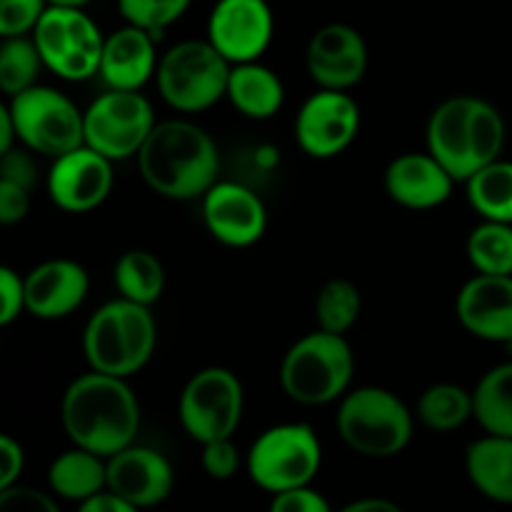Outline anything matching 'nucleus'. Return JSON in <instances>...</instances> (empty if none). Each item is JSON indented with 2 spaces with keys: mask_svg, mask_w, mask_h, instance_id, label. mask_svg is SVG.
<instances>
[{
  "mask_svg": "<svg viewBox=\"0 0 512 512\" xmlns=\"http://www.w3.org/2000/svg\"><path fill=\"white\" fill-rule=\"evenodd\" d=\"M275 18L268 0H218L208 18V40L230 65L253 63L270 48Z\"/></svg>",
  "mask_w": 512,
  "mask_h": 512,
  "instance_id": "nucleus-15",
  "label": "nucleus"
},
{
  "mask_svg": "<svg viewBox=\"0 0 512 512\" xmlns=\"http://www.w3.org/2000/svg\"><path fill=\"white\" fill-rule=\"evenodd\" d=\"M468 203L483 220L512 225V160H493L465 180Z\"/></svg>",
  "mask_w": 512,
  "mask_h": 512,
  "instance_id": "nucleus-28",
  "label": "nucleus"
},
{
  "mask_svg": "<svg viewBox=\"0 0 512 512\" xmlns=\"http://www.w3.org/2000/svg\"><path fill=\"white\" fill-rule=\"evenodd\" d=\"M473 410V390L438 383L423 390L415 405V418L433 433H453L473 418Z\"/></svg>",
  "mask_w": 512,
  "mask_h": 512,
  "instance_id": "nucleus-29",
  "label": "nucleus"
},
{
  "mask_svg": "<svg viewBox=\"0 0 512 512\" xmlns=\"http://www.w3.org/2000/svg\"><path fill=\"white\" fill-rule=\"evenodd\" d=\"M363 113L348 90L318 88L295 115V140L310 158L330 160L358 138Z\"/></svg>",
  "mask_w": 512,
  "mask_h": 512,
  "instance_id": "nucleus-13",
  "label": "nucleus"
},
{
  "mask_svg": "<svg viewBox=\"0 0 512 512\" xmlns=\"http://www.w3.org/2000/svg\"><path fill=\"white\" fill-rule=\"evenodd\" d=\"M155 125L153 105L140 90L105 88V93L85 108V145L113 163L133 158Z\"/></svg>",
  "mask_w": 512,
  "mask_h": 512,
  "instance_id": "nucleus-12",
  "label": "nucleus"
},
{
  "mask_svg": "<svg viewBox=\"0 0 512 512\" xmlns=\"http://www.w3.org/2000/svg\"><path fill=\"white\" fill-rule=\"evenodd\" d=\"M135 158L145 185L160 198L198 200L220 180L218 145L208 130L183 118L155 125Z\"/></svg>",
  "mask_w": 512,
  "mask_h": 512,
  "instance_id": "nucleus-2",
  "label": "nucleus"
},
{
  "mask_svg": "<svg viewBox=\"0 0 512 512\" xmlns=\"http://www.w3.org/2000/svg\"><path fill=\"white\" fill-rule=\"evenodd\" d=\"M60 423L70 443L110 458L135 443L140 405L128 378L90 370L65 388Z\"/></svg>",
  "mask_w": 512,
  "mask_h": 512,
  "instance_id": "nucleus-1",
  "label": "nucleus"
},
{
  "mask_svg": "<svg viewBox=\"0 0 512 512\" xmlns=\"http://www.w3.org/2000/svg\"><path fill=\"white\" fill-rule=\"evenodd\" d=\"M355 355L345 335L315 330L290 345L280 363V388L293 403L318 408L348 393Z\"/></svg>",
  "mask_w": 512,
  "mask_h": 512,
  "instance_id": "nucleus-5",
  "label": "nucleus"
},
{
  "mask_svg": "<svg viewBox=\"0 0 512 512\" xmlns=\"http://www.w3.org/2000/svg\"><path fill=\"white\" fill-rule=\"evenodd\" d=\"M505 118L478 95H453L433 110L425 128V145L458 183L493 160L503 158Z\"/></svg>",
  "mask_w": 512,
  "mask_h": 512,
  "instance_id": "nucleus-3",
  "label": "nucleus"
},
{
  "mask_svg": "<svg viewBox=\"0 0 512 512\" xmlns=\"http://www.w3.org/2000/svg\"><path fill=\"white\" fill-rule=\"evenodd\" d=\"M90 275L78 260L53 258L25 275V313L38 320H63L85 303Z\"/></svg>",
  "mask_w": 512,
  "mask_h": 512,
  "instance_id": "nucleus-20",
  "label": "nucleus"
},
{
  "mask_svg": "<svg viewBox=\"0 0 512 512\" xmlns=\"http://www.w3.org/2000/svg\"><path fill=\"white\" fill-rule=\"evenodd\" d=\"M233 65L205 40H180L158 63L160 98L178 113H203L225 98Z\"/></svg>",
  "mask_w": 512,
  "mask_h": 512,
  "instance_id": "nucleus-7",
  "label": "nucleus"
},
{
  "mask_svg": "<svg viewBox=\"0 0 512 512\" xmlns=\"http://www.w3.org/2000/svg\"><path fill=\"white\" fill-rule=\"evenodd\" d=\"M113 283L120 298L153 308L165 290V268L150 250H125L113 268Z\"/></svg>",
  "mask_w": 512,
  "mask_h": 512,
  "instance_id": "nucleus-26",
  "label": "nucleus"
},
{
  "mask_svg": "<svg viewBox=\"0 0 512 512\" xmlns=\"http://www.w3.org/2000/svg\"><path fill=\"white\" fill-rule=\"evenodd\" d=\"M465 470L480 495L500 505H512V438L488 435L465 450Z\"/></svg>",
  "mask_w": 512,
  "mask_h": 512,
  "instance_id": "nucleus-24",
  "label": "nucleus"
},
{
  "mask_svg": "<svg viewBox=\"0 0 512 512\" xmlns=\"http://www.w3.org/2000/svg\"><path fill=\"white\" fill-rule=\"evenodd\" d=\"M48 485L58 498L85 503L108 490V458L75 445L50 463Z\"/></svg>",
  "mask_w": 512,
  "mask_h": 512,
  "instance_id": "nucleus-25",
  "label": "nucleus"
},
{
  "mask_svg": "<svg viewBox=\"0 0 512 512\" xmlns=\"http://www.w3.org/2000/svg\"><path fill=\"white\" fill-rule=\"evenodd\" d=\"M323 465V445L308 423L273 425L250 445L245 468L250 480L270 495L305 488Z\"/></svg>",
  "mask_w": 512,
  "mask_h": 512,
  "instance_id": "nucleus-8",
  "label": "nucleus"
},
{
  "mask_svg": "<svg viewBox=\"0 0 512 512\" xmlns=\"http://www.w3.org/2000/svg\"><path fill=\"white\" fill-rule=\"evenodd\" d=\"M268 512H333L325 495L313 490L310 485L295 490H285V493L273 495Z\"/></svg>",
  "mask_w": 512,
  "mask_h": 512,
  "instance_id": "nucleus-39",
  "label": "nucleus"
},
{
  "mask_svg": "<svg viewBox=\"0 0 512 512\" xmlns=\"http://www.w3.org/2000/svg\"><path fill=\"white\" fill-rule=\"evenodd\" d=\"M473 420L488 435L512 438V363H500L473 390Z\"/></svg>",
  "mask_w": 512,
  "mask_h": 512,
  "instance_id": "nucleus-27",
  "label": "nucleus"
},
{
  "mask_svg": "<svg viewBox=\"0 0 512 512\" xmlns=\"http://www.w3.org/2000/svg\"><path fill=\"white\" fill-rule=\"evenodd\" d=\"M158 343V325L148 305L115 298L90 315L83 353L90 370L130 378L148 365Z\"/></svg>",
  "mask_w": 512,
  "mask_h": 512,
  "instance_id": "nucleus-4",
  "label": "nucleus"
},
{
  "mask_svg": "<svg viewBox=\"0 0 512 512\" xmlns=\"http://www.w3.org/2000/svg\"><path fill=\"white\" fill-rule=\"evenodd\" d=\"M30 213V190L10 180H0V223L18 225Z\"/></svg>",
  "mask_w": 512,
  "mask_h": 512,
  "instance_id": "nucleus-40",
  "label": "nucleus"
},
{
  "mask_svg": "<svg viewBox=\"0 0 512 512\" xmlns=\"http://www.w3.org/2000/svg\"><path fill=\"white\" fill-rule=\"evenodd\" d=\"M245 390L228 368H203L185 383L178 400V420L195 443L233 438L243 420Z\"/></svg>",
  "mask_w": 512,
  "mask_h": 512,
  "instance_id": "nucleus-11",
  "label": "nucleus"
},
{
  "mask_svg": "<svg viewBox=\"0 0 512 512\" xmlns=\"http://www.w3.org/2000/svg\"><path fill=\"white\" fill-rule=\"evenodd\" d=\"M25 470V450L10 435H0V490L18 485Z\"/></svg>",
  "mask_w": 512,
  "mask_h": 512,
  "instance_id": "nucleus-41",
  "label": "nucleus"
},
{
  "mask_svg": "<svg viewBox=\"0 0 512 512\" xmlns=\"http://www.w3.org/2000/svg\"><path fill=\"white\" fill-rule=\"evenodd\" d=\"M78 512H140L133 503L123 500L120 495L110 493V490H103V493L93 495L90 500L80 503Z\"/></svg>",
  "mask_w": 512,
  "mask_h": 512,
  "instance_id": "nucleus-42",
  "label": "nucleus"
},
{
  "mask_svg": "<svg viewBox=\"0 0 512 512\" xmlns=\"http://www.w3.org/2000/svg\"><path fill=\"white\" fill-rule=\"evenodd\" d=\"M45 68L40 50L28 35L3 38L0 45V90L8 98L38 85L40 70Z\"/></svg>",
  "mask_w": 512,
  "mask_h": 512,
  "instance_id": "nucleus-32",
  "label": "nucleus"
},
{
  "mask_svg": "<svg viewBox=\"0 0 512 512\" xmlns=\"http://www.w3.org/2000/svg\"><path fill=\"white\" fill-rule=\"evenodd\" d=\"M90 0H48V5H63V8H85Z\"/></svg>",
  "mask_w": 512,
  "mask_h": 512,
  "instance_id": "nucleus-45",
  "label": "nucleus"
},
{
  "mask_svg": "<svg viewBox=\"0 0 512 512\" xmlns=\"http://www.w3.org/2000/svg\"><path fill=\"white\" fill-rule=\"evenodd\" d=\"M203 223L225 248H250L268 228V210L258 193L235 180H218L203 195Z\"/></svg>",
  "mask_w": 512,
  "mask_h": 512,
  "instance_id": "nucleus-16",
  "label": "nucleus"
},
{
  "mask_svg": "<svg viewBox=\"0 0 512 512\" xmlns=\"http://www.w3.org/2000/svg\"><path fill=\"white\" fill-rule=\"evenodd\" d=\"M0 512H60V508L43 490L13 485L0 490Z\"/></svg>",
  "mask_w": 512,
  "mask_h": 512,
  "instance_id": "nucleus-37",
  "label": "nucleus"
},
{
  "mask_svg": "<svg viewBox=\"0 0 512 512\" xmlns=\"http://www.w3.org/2000/svg\"><path fill=\"white\" fill-rule=\"evenodd\" d=\"M458 180L435 155L403 153L385 168L383 185L393 203L408 210H433L448 203Z\"/></svg>",
  "mask_w": 512,
  "mask_h": 512,
  "instance_id": "nucleus-21",
  "label": "nucleus"
},
{
  "mask_svg": "<svg viewBox=\"0 0 512 512\" xmlns=\"http://www.w3.org/2000/svg\"><path fill=\"white\" fill-rule=\"evenodd\" d=\"M335 425L343 443L358 455L393 458L413 440L415 415L395 393L365 385L340 398Z\"/></svg>",
  "mask_w": 512,
  "mask_h": 512,
  "instance_id": "nucleus-6",
  "label": "nucleus"
},
{
  "mask_svg": "<svg viewBox=\"0 0 512 512\" xmlns=\"http://www.w3.org/2000/svg\"><path fill=\"white\" fill-rule=\"evenodd\" d=\"M305 68L318 88L350 90L368 73V43L353 25L328 23L310 38Z\"/></svg>",
  "mask_w": 512,
  "mask_h": 512,
  "instance_id": "nucleus-17",
  "label": "nucleus"
},
{
  "mask_svg": "<svg viewBox=\"0 0 512 512\" xmlns=\"http://www.w3.org/2000/svg\"><path fill=\"white\" fill-rule=\"evenodd\" d=\"M15 143H18V130H15L13 115H10L8 105H3V108H0V155L13 150Z\"/></svg>",
  "mask_w": 512,
  "mask_h": 512,
  "instance_id": "nucleus-43",
  "label": "nucleus"
},
{
  "mask_svg": "<svg viewBox=\"0 0 512 512\" xmlns=\"http://www.w3.org/2000/svg\"><path fill=\"white\" fill-rule=\"evenodd\" d=\"M203 470L213 480H230L240 470V453L235 448L233 438L213 440V443L203 445V455H200Z\"/></svg>",
  "mask_w": 512,
  "mask_h": 512,
  "instance_id": "nucleus-35",
  "label": "nucleus"
},
{
  "mask_svg": "<svg viewBox=\"0 0 512 512\" xmlns=\"http://www.w3.org/2000/svg\"><path fill=\"white\" fill-rule=\"evenodd\" d=\"M30 38L38 45L45 68L58 78L80 83L100 73L105 35L83 8L48 5Z\"/></svg>",
  "mask_w": 512,
  "mask_h": 512,
  "instance_id": "nucleus-10",
  "label": "nucleus"
},
{
  "mask_svg": "<svg viewBox=\"0 0 512 512\" xmlns=\"http://www.w3.org/2000/svg\"><path fill=\"white\" fill-rule=\"evenodd\" d=\"M0 180H10V183L33 190L38 183V165L30 150L13 148L0 155Z\"/></svg>",
  "mask_w": 512,
  "mask_h": 512,
  "instance_id": "nucleus-38",
  "label": "nucleus"
},
{
  "mask_svg": "<svg viewBox=\"0 0 512 512\" xmlns=\"http://www.w3.org/2000/svg\"><path fill=\"white\" fill-rule=\"evenodd\" d=\"M158 38L138 25L125 23L123 28L105 35L103 60H100L98 78L105 88L113 90H140L158 73Z\"/></svg>",
  "mask_w": 512,
  "mask_h": 512,
  "instance_id": "nucleus-22",
  "label": "nucleus"
},
{
  "mask_svg": "<svg viewBox=\"0 0 512 512\" xmlns=\"http://www.w3.org/2000/svg\"><path fill=\"white\" fill-rule=\"evenodd\" d=\"M363 313V295L348 278H333L323 283L315 295V320L320 330L345 335Z\"/></svg>",
  "mask_w": 512,
  "mask_h": 512,
  "instance_id": "nucleus-31",
  "label": "nucleus"
},
{
  "mask_svg": "<svg viewBox=\"0 0 512 512\" xmlns=\"http://www.w3.org/2000/svg\"><path fill=\"white\" fill-rule=\"evenodd\" d=\"M468 260L480 275H512V225L483 220L468 235Z\"/></svg>",
  "mask_w": 512,
  "mask_h": 512,
  "instance_id": "nucleus-30",
  "label": "nucleus"
},
{
  "mask_svg": "<svg viewBox=\"0 0 512 512\" xmlns=\"http://www.w3.org/2000/svg\"><path fill=\"white\" fill-rule=\"evenodd\" d=\"M225 98L245 118L270 120L283 108L285 85L273 68L253 60L230 68Z\"/></svg>",
  "mask_w": 512,
  "mask_h": 512,
  "instance_id": "nucleus-23",
  "label": "nucleus"
},
{
  "mask_svg": "<svg viewBox=\"0 0 512 512\" xmlns=\"http://www.w3.org/2000/svg\"><path fill=\"white\" fill-rule=\"evenodd\" d=\"M45 190L55 208L75 215L90 213L100 208L113 190V160L83 143L53 158Z\"/></svg>",
  "mask_w": 512,
  "mask_h": 512,
  "instance_id": "nucleus-14",
  "label": "nucleus"
},
{
  "mask_svg": "<svg viewBox=\"0 0 512 512\" xmlns=\"http://www.w3.org/2000/svg\"><path fill=\"white\" fill-rule=\"evenodd\" d=\"M18 143L48 158L70 153L85 143V110L50 85H33L8 98Z\"/></svg>",
  "mask_w": 512,
  "mask_h": 512,
  "instance_id": "nucleus-9",
  "label": "nucleus"
},
{
  "mask_svg": "<svg viewBox=\"0 0 512 512\" xmlns=\"http://www.w3.org/2000/svg\"><path fill=\"white\" fill-rule=\"evenodd\" d=\"M455 318L473 338L512 340V275H475L455 298Z\"/></svg>",
  "mask_w": 512,
  "mask_h": 512,
  "instance_id": "nucleus-19",
  "label": "nucleus"
},
{
  "mask_svg": "<svg viewBox=\"0 0 512 512\" xmlns=\"http://www.w3.org/2000/svg\"><path fill=\"white\" fill-rule=\"evenodd\" d=\"M193 0H118V10L125 23L148 30L155 38H163L165 28L180 20Z\"/></svg>",
  "mask_w": 512,
  "mask_h": 512,
  "instance_id": "nucleus-33",
  "label": "nucleus"
},
{
  "mask_svg": "<svg viewBox=\"0 0 512 512\" xmlns=\"http://www.w3.org/2000/svg\"><path fill=\"white\" fill-rule=\"evenodd\" d=\"M25 313V275L15 273L13 268H0V325L8 328L10 323Z\"/></svg>",
  "mask_w": 512,
  "mask_h": 512,
  "instance_id": "nucleus-36",
  "label": "nucleus"
},
{
  "mask_svg": "<svg viewBox=\"0 0 512 512\" xmlns=\"http://www.w3.org/2000/svg\"><path fill=\"white\" fill-rule=\"evenodd\" d=\"M48 10V0H0V35H28Z\"/></svg>",
  "mask_w": 512,
  "mask_h": 512,
  "instance_id": "nucleus-34",
  "label": "nucleus"
},
{
  "mask_svg": "<svg viewBox=\"0 0 512 512\" xmlns=\"http://www.w3.org/2000/svg\"><path fill=\"white\" fill-rule=\"evenodd\" d=\"M173 485V465L160 450L133 443L108 458V490L135 508L148 510L165 503Z\"/></svg>",
  "mask_w": 512,
  "mask_h": 512,
  "instance_id": "nucleus-18",
  "label": "nucleus"
},
{
  "mask_svg": "<svg viewBox=\"0 0 512 512\" xmlns=\"http://www.w3.org/2000/svg\"><path fill=\"white\" fill-rule=\"evenodd\" d=\"M340 512H403V510H400V505H395L393 500L363 498V500H355V503L345 505Z\"/></svg>",
  "mask_w": 512,
  "mask_h": 512,
  "instance_id": "nucleus-44",
  "label": "nucleus"
}]
</instances>
